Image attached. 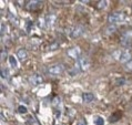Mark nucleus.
Here are the masks:
<instances>
[{"label": "nucleus", "mask_w": 132, "mask_h": 125, "mask_svg": "<svg viewBox=\"0 0 132 125\" xmlns=\"http://www.w3.org/2000/svg\"><path fill=\"white\" fill-rule=\"evenodd\" d=\"M82 101L83 103H91L94 101V95L90 92H86V93L82 94Z\"/></svg>", "instance_id": "obj_11"}, {"label": "nucleus", "mask_w": 132, "mask_h": 125, "mask_svg": "<svg viewBox=\"0 0 132 125\" xmlns=\"http://www.w3.org/2000/svg\"><path fill=\"white\" fill-rule=\"evenodd\" d=\"M120 42L124 48H132V29H128L122 33Z\"/></svg>", "instance_id": "obj_1"}, {"label": "nucleus", "mask_w": 132, "mask_h": 125, "mask_svg": "<svg viewBox=\"0 0 132 125\" xmlns=\"http://www.w3.org/2000/svg\"><path fill=\"white\" fill-rule=\"evenodd\" d=\"M78 125H87L86 120H84V119H81V120H80L79 122H78Z\"/></svg>", "instance_id": "obj_25"}, {"label": "nucleus", "mask_w": 132, "mask_h": 125, "mask_svg": "<svg viewBox=\"0 0 132 125\" xmlns=\"http://www.w3.org/2000/svg\"><path fill=\"white\" fill-rule=\"evenodd\" d=\"M94 124H96V125H104V120H103V117L97 115L96 117H94Z\"/></svg>", "instance_id": "obj_13"}, {"label": "nucleus", "mask_w": 132, "mask_h": 125, "mask_svg": "<svg viewBox=\"0 0 132 125\" xmlns=\"http://www.w3.org/2000/svg\"><path fill=\"white\" fill-rule=\"evenodd\" d=\"M78 71H79V69H78V68L71 69V70H70V72H69V74H70V75H77V74H78Z\"/></svg>", "instance_id": "obj_24"}, {"label": "nucleus", "mask_w": 132, "mask_h": 125, "mask_svg": "<svg viewBox=\"0 0 132 125\" xmlns=\"http://www.w3.org/2000/svg\"><path fill=\"white\" fill-rule=\"evenodd\" d=\"M18 111H19V113H21V114H26V113L28 112V110H27V108H26V106L19 105V108H18Z\"/></svg>", "instance_id": "obj_22"}, {"label": "nucleus", "mask_w": 132, "mask_h": 125, "mask_svg": "<svg viewBox=\"0 0 132 125\" xmlns=\"http://www.w3.org/2000/svg\"><path fill=\"white\" fill-rule=\"evenodd\" d=\"M121 53H122V50H117V51H114V52H113V58L116 59V60H120V57H121Z\"/></svg>", "instance_id": "obj_16"}, {"label": "nucleus", "mask_w": 132, "mask_h": 125, "mask_svg": "<svg viewBox=\"0 0 132 125\" xmlns=\"http://www.w3.org/2000/svg\"><path fill=\"white\" fill-rule=\"evenodd\" d=\"M7 76H8V71H7V69H2L1 70V79H7Z\"/></svg>", "instance_id": "obj_23"}, {"label": "nucleus", "mask_w": 132, "mask_h": 125, "mask_svg": "<svg viewBox=\"0 0 132 125\" xmlns=\"http://www.w3.org/2000/svg\"><path fill=\"white\" fill-rule=\"evenodd\" d=\"M105 7H107V1H99L98 3H97V8L98 9H104Z\"/></svg>", "instance_id": "obj_18"}, {"label": "nucleus", "mask_w": 132, "mask_h": 125, "mask_svg": "<svg viewBox=\"0 0 132 125\" xmlns=\"http://www.w3.org/2000/svg\"><path fill=\"white\" fill-rule=\"evenodd\" d=\"M124 20V14L122 12H119V11H114V12H111L108 17V22L111 23V24H114V23H118V22H122Z\"/></svg>", "instance_id": "obj_2"}, {"label": "nucleus", "mask_w": 132, "mask_h": 125, "mask_svg": "<svg viewBox=\"0 0 132 125\" xmlns=\"http://www.w3.org/2000/svg\"><path fill=\"white\" fill-rule=\"evenodd\" d=\"M5 28H6V25H5V24H1V35H3V32H5Z\"/></svg>", "instance_id": "obj_27"}, {"label": "nucleus", "mask_w": 132, "mask_h": 125, "mask_svg": "<svg viewBox=\"0 0 132 125\" xmlns=\"http://www.w3.org/2000/svg\"><path fill=\"white\" fill-rule=\"evenodd\" d=\"M54 21H56V16L54 14H49V16H47V19H46V23L47 25H52L54 23Z\"/></svg>", "instance_id": "obj_12"}, {"label": "nucleus", "mask_w": 132, "mask_h": 125, "mask_svg": "<svg viewBox=\"0 0 132 125\" xmlns=\"http://www.w3.org/2000/svg\"><path fill=\"white\" fill-rule=\"evenodd\" d=\"M6 53H7L6 51H3V50L1 51V60H5V58H6Z\"/></svg>", "instance_id": "obj_26"}, {"label": "nucleus", "mask_w": 132, "mask_h": 125, "mask_svg": "<svg viewBox=\"0 0 132 125\" xmlns=\"http://www.w3.org/2000/svg\"><path fill=\"white\" fill-rule=\"evenodd\" d=\"M41 6H42L41 1H38V0H32V1H28L27 3H26V9L29 10V11H36V10H38Z\"/></svg>", "instance_id": "obj_6"}, {"label": "nucleus", "mask_w": 132, "mask_h": 125, "mask_svg": "<svg viewBox=\"0 0 132 125\" xmlns=\"http://www.w3.org/2000/svg\"><path fill=\"white\" fill-rule=\"evenodd\" d=\"M9 63L12 68H17V65H18L17 64V58L14 56H10L9 57Z\"/></svg>", "instance_id": "obj_14"}, {"label": "nucleus", "mask_w": 132, "mask_h": 125, "mask_svg": "<svg viewBox=\"0 0 132 125\" xmlns=\"http://www.w3.org/2000/svg\"><path fill=\"white\" fill-rule=\"evenodd\" d=\"M84 27L83 25H75V27H72L70 29V32H69V34L72 39H77V38H80L83 33H84Z\"/></svg>", "instance_id": "obj_4"}, {"label": "nucleus", "mask_w": 132, "mask_h": 125, "mask_svg": "<svg viewBox=\"0 0 132 125\" xmlns=\"http://www.w3.org/2000/svg\"><path fill=\"white\" fill-rule=\"evenodd\" d=\"M130 60H132V56L130 53L129 50H122V53H121V57H120V62L123 64H126L127 62H129Z\"/></svg>", "instance_id": "obj_9"}, {"label": "nucleus", "mask_w": 132, "mask_h": 125, "mask_svg": "<svg viewBox=\"0 0 132 125\" xmlns=\"http://www.w3.org/2000/svg\"><path fill=\"white\" fill-rule=\"evenodd\" d=\"M58 48H59V43L58 42H53V43H51L50 47H48V50L49 51H53V50H57Z\"/></svg>", "instance_id": "obj_17"}, {"label": "nucleus", "mask_w": 132, "mask_h": 125, "mask_svg": "<svg viewBox=\"0 0 132 125\" xmlns=\"http://www.w3.org/2000/svg\"><path fill=\"white\" fill-rule=\"evenodd\" d=\"M116 30H117V27H116L114 24H111V25H109V27L107 28V30H105V33H107V34H111Z\"/></svg>", "instance_id": "obj_15"}, {"label": "nucleus", "mask_w": 132, "mask_h": 125, "mask_svg": "<svg viewBox=\"0 0 132 125\" xmlns=\"http://www.w3.org/2000/svg\"><path fill=\"white\" fill-rule=\"evenodd\" d=\"M90 67V61L89 59L86 57H81L78 60V69L81 70V71H87Z\"/></svg>", "instance_id": "obj_7"}, {"label": "nucleus", "mask_w": 132, "mask_h": 125, "mask_svg": "<svg viewBox=\"0 0 132 125\" xmlns=\"http://www.w3.org/2000/svg\"><path fill=\"white\" fill-rule=\"evenodd\" d=\"M17 58L19 59L20 61H24L26 59L28 58V51L24 49V48H21L17 51Z\"/></svg>", "instance_id": "obj_10"}, {"label": "nucleus", "mask_w": 132, "mask_h": 125, "mask_svg": "<svg viewBox=\"0 0 132 125\" xmlns=\"http://www.w3.org/2000/svg\"><path fill=\"white\" fill-rule=\"evenodd\" d=\"M124 69H126L127 71L132 72V60H130L129 62H127V63L124 64Z\"/></svg>", "instance_id": "obj_19"}, {"label": "nucleus", "mask_w": 132, "mask_h": 125, "mask_svg": "<svg viewBox=\"0 0 132 125\" xmlns=\"http://www.w3.org/2000/svg\"><path fill=\"white\" fill-rule=\"evenodd\" d=\"M63 70H64V67L62 64H59V63L52 64V65H50V67L47 68V73L50 75H59L63 72Z\"/></svg>", "instance_id": "obj_3"}, {"label": "nucleus", "mask_w": 132, "mask_h": 125, "mask_svg": "<svg viewBox=\"0 0 132 125\" xmlns=\"http://www.w3.org/2000/svg\"><path fill=\"white\" fill-rule=\"evenodd\" d=\"M67 56L75 60H79L81 58V50L79 47H71L67 50Z\"/></svg>", "instance_id": "obj_5"}, {"label": "nucleus", "mask_w": 132, "mask_h": 125, "mask_svg": "<svg viewBox=\"0 0 132 125\" xmlns=\"http://www.w3.org/2000/svg\"><path fill=\"white\" fill-rule=\"evenodd\" d=\"M117 85H123V84L127 83V80L124 78H120V79H117Z\"/></svg>", "instance_id": "obj_20"}, {"label": "nucleus", "mask_w": 132, "mask_h": 125, "mask_svg": "<svg viewBox=\"0 0 132 125\" xmlns=\"http://www.w3.org/2000/svg\"><path fill=\"white\" fill-rule=\"evenodd\" d=\"M29 82H30L32 85H39V84L43 83V78L39 73H35V74H32L30 78H29Z\"/></svg>", "instance_id": "obj_8"}, {"label": "nucleus", "mask_w": 132, "mask_h": 125, "mask_svg": "<svg viewBox=\"0 0 132 125\" xmlns=\"http://www.w3.org/2000/svg\"><path fill=\"white\" fill-rule=\"evenodd\" d=\"M28 121H29V122H30L32 125H40L38 122H37V120H36V119H35V117L32 116V115H30V116L28 117Z\"/></svg>", "instance_id": "obj_21"}]
</instances>
